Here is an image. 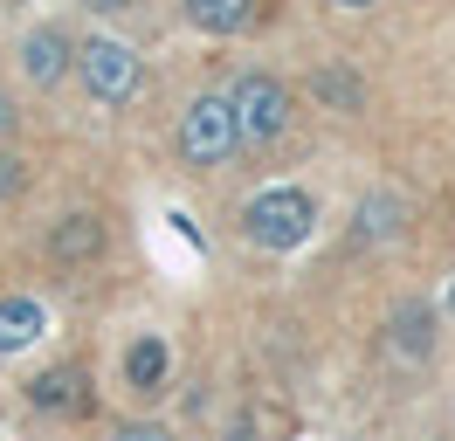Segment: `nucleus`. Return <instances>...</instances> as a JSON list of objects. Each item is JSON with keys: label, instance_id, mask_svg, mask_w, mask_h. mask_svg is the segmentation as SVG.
Returning <instances> with one entry per match:
<instances>
[{"label": "nucleus", "instance_id": "nucleus-14", "mask_svg": "<svg viewBox=\"0 0 455 441\" xmlns=\"http://www.w3.org/2000/svg\"><path fill=\"white\" fill-rule=\"evenodd\" d=\"M111 441H172V435L159 428V421H132V428H117Z\"/></svg>", "mask_w": 455, "mask_h": 441}, {"label": "nucleus", "instance_id": "nucleus-3", "mask_svg": "<svg viewBox=\"0 0 455 441\" xmlns=\"http://www.w3.org/2000/svg\"><path fill=\"white\" fill-rule=\"evenodd\" d=\"M235 145H242V124H235V104H228L221 90H207L194 104L180 110V159L187 165H228L235 159Z\"/></svg>", "mask_w": 455, "mask_h": 441}, {"label": "nucleus", "instance_id": "nucleus-18", "mask_svg": "<svg viewBox=\"0 0 455 441\" xmlns=\"http://www.w3.org/2000/svg\"><path fill=\"white\" fill-rule=\"evenodd\" d=\"M442 303H449V317H455V276H449V297H442Z\"/></svg>", "mask_w": 455, "mask_h": 441}, {"label": "nucleus", "instance_id": "nucleus-1", "mask_svg": "<svg viewBox=\"0 0 455 441\" xmlns=\"http://www.w3.org/2000/svg\"><path fill=\"white\" fill-rule=\"evenodd\" d=\"M317 228V200L304 187H269L256 193L249 207H242V235L256 248H269V255H290V248H304Z\"/></svg>", "mask_w": 455, "mask_h": 441}, {"label": "nucleus", "instance_id": "nucleus-6", "mask_svg": "<svg viewBox=\"0 0 455 441\" xmlns=\"http://www.w3.org/2000/svg\"><path fill=\"white\" fill-rule=\"evenodd\" d=\"M21 76H28L35 90L62 83V76H69V35H56V28H35L28 42H21Z\"/></svg>", "mask_w": 455, "mask_h": 441}, {"label": "nucleus", "instance_id": "nucleus-5", "mask_svg": "<svg viewBox=\"0 0 455 441\" xmlns=\"http://www.w3.org/2000/svg\"><path fill=\"white\" fill-rule=\"evenodd\" d=\"M387 352L407 358V365H421L435 352V310L427 303H400L394 317H387Z\"/></svg>", "mask_w": 455, "mask_h": 441}, {"label": "nucleus", "instance_id": "nucleus-17", "mask_svg": "<svg viewBox=\"0 0 455 441\" xmlns=\"http://www.w3.org/2000/svg\"><path fill=\"white\" fill-rule=\"evenodd\" d=\"M331 7H352V14H359V7H372V0H331Z\"/></svg>", "mask_w": 455, "mask_h": 441}, {"label": "nucleus", "instance_id": "nucleus-2", "mask_svg": "<svg viewBox=\"0 0 455 441\" xmlns=\"http://www.w3.org/2000/svg\"><path fill=\"white\" fill-rule=\"evenodd\" d=\"M76 69H84V90L97 97V104H111V110H124L145 90L139 49H132V42H117V35H90L84 49H76Z\"/></svg>", "mask_w": 455, "mask_h": 441}, {"label": "nucleus", "instance_id": "nucleus-8", "mask_svg": "<svg viewBox=\"0 0 455 441\" xmlns=\"http://www.w3.org/2000/svg\"><path fill=\"white\" fill-rule=\"evenodd\" d=\"M166 373H172L166 338H152V331H145V338H132V345H124V386H132V393H159V386H166Z\"/></svg>", "mask_w": 455, "mask_h": 441}, {"label": "nucleus", "instance_id": "nucleus-16", "mask_svg": "<svg viewBox=\"0 0 455 441\" xmlns=\"http://www.w3.org/2000/svg\"><path fill=\"white\" fill-rule=\"evenodd\" d=\"M14 132V104H7V97H0V138Z\"/></svg>", "mask_w": 455, "mask_h": 441}, {"label": "nucleus", "instance_id": "nucleus-4", "mask_svg": "<svg viewBox=\"0 0 455 441\" xmlns=\"http://www.w3.org/2000/svg\"><path fill=\"white\" fill-rule=\"evenodd\" d=\"M228 104H235V124H242V145H276L290 132V90L269 69H242L235 90H228Z\"/></svg>", "mask_w": 455, "mask_h": 441}, {"label": "nucleus", "instance_id": "nucleus-7", "mask_svg": "<svg viewBox=\"0 0 455 441\" xmlns=\"http://www.w3.org/2000/svg\"><path fill=\"white\" fill-rule=\"evenodd\" d=\"M42 331H49V310H42L35 297H0V358L28 352Z\"/></svg>", "mask_w": 455, "mask_h": 441}, {"label": "nucleus", "instance_id": "nucleus-13", "mask_svg": "<svg viewBox=\"0 0 455 441\" xmlns=\"http://www.w3.org/2000/svg\"><path fill=\"white\" fill-rule=\"evenodd\" d=\"M400 207H394V200H372V207H366V235H394V228H400Z\"/></svg>", "mask_w": 455, "mask_h": 441}, {"label": "nucleus", "instance_id": "nucleus-9", "mask_svg": "<svg viewBox=\"0 0 455 441\" xmlns=\"http://www.w3.org/2000/svg\"><path fill=\"white\" fill-rule=\"evenodd\" d=\"M49 255H56V262H97V255H104L97 214H62L56 228H49Z\"/></svg>", "mask_w": 455, "mask_h": 441}, {"label": "nucleus", "instance_id": "nucleus-11", "mask_svg": "<svg viewBox=\"0 0 455 441\" xmlns=\"http://www.w3.org/2000/svg\"><path fill=\"white\" fill-rule=\"evenodd\" d=\"M28 400H35V407H49V413H56V407L76 413V407H84V373H76V365H56V373H42V380H35Z\"/></svg>", "mask_w": 455, "mask_h": 441}, {"label": "nucleus", "instance_id": "nucleus-12", "mask_svg": "<svg viewBox=\"0 0 455 441\" xmlns=\"http://www.w3.org/2000/svg\"><path fill=\"white\" fill-rule=\"evenodd\" d=\"M21 187H28V159H7L0 152V200H14Z\"/></svg>", "mask_w": 455, "mask_h": 441}, {"label": "nucleus", "instance_id": "nucleus-15", "mask_svg": "<svg viewBox=\"0 0 455 441\" xmlns=\"http://www.w3.org/2000/svg\"><path fill=\"white\" fill-rule=\"evenodd\" d=\"M84 7H97V14H117V7H132V0H84Z\"/></svg>", "mask_w": 455, "mask_h": 441}, {"label": "nucleus", "instance_id": "nucleus-10", "mask_svg": "<svg viewBox=\"0 0 455 441\" xmlns=\"http://www.w3.org/2000/svg\"><path fill=\"white\" fill-rule=\"evenodd\" d=\"M180 14L200 35H242V28L256 21V0H180Z\"/></svg>", "mask_w": 455, "mask_h": 441}]
</instances>
